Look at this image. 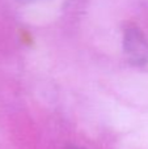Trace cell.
<instances>
[{
	"instance_id": "6da1fadb",
	"label": "cell",
	"mask_w": 148,
	"mask_h": 149,
	"mask_svg": "<svg viewBox=\"0 0 148 149\" xmlns=\"http://www.w3.org/2000/svg\"><path fill=\"white\" fill-rule=\"evenodd\" d=\"M123 50L131 64L138 67L148 64V41L136 26H130L125 30Z\"/></svg>"
},
{
	"instance_id": "3957f363",
	"label": "cell",
	"mask_w": 148,
	"mask_h": 149,
	"mask_svg": "<svg viewBox=\"0 0 148 149\" xmlns=\"http://www.w3.org/2000/svg\"><path fill=\"white\" fill-rule=\"evenodd\" d=\"M21 3H31V1H37V0H18Z\"/></svg>"
},
{
	"instance_id": "7a4b0ae2",
	"label": "cell",
	"mask_w": 148,
	"mask_h": 149,
	"mask_svg": "<svg viewBox=\"0 0 148 149\" xmlns=\"http://www.w3.org/2000/svg\"><path fill=\"white\" fill-rule=\"evenodd\" d=\"M64 149H85V148L77 147V145H67V147H64Z\"/></svg>"
}]
</instances>
